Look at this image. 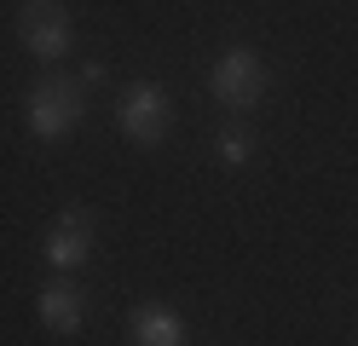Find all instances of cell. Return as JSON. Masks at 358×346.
Masks as SVG:
<instances>
[{
  "label": "cell",
  "instance_id": "cell-4",
  "mask_svg": "<svg viewBox=\"0 0 358 346\" xmlns=\"http://www.w3.org/2000/svg\"><path fill=\"white\" fill-rule=\"evenodd\" d=\"M93 243H99L93 208H87V202H64L52 231H47V243H41V254H47V266L58 277H70V271H81L87 260H93Z\"/></svg>",
  "mask_w": 358,
  "mask_h": 346
},
{
  "label": "cell",
  "instance_id": "cell-2",
  "mask_svg": "<svg viewBox=\"0 0 358 346\" xmlns=\"http://www.w3.org/2000/svg\"><path fill=\"white\" fill-rule=\"evenodd\" d=\"M266 92H272V64H266L255 46H226L214 64H208V99L220 110H231V115H249L266 104Z\"/></svg>",
  "mask_w": 358,
  "mask_h": 346
},
{
  "label": "cell",
  "instance_id": "cell-5",
  "mask_svg": "<svg viewBox=\"0 0 358 346\" xmlns=\"http://www.w3.org/2000/svg\"><path fill=\"white\" fill-rule=\"evenodd\" d=\"M17 41H24V52L35 64H58L70 52V12L58 6V0H24V12H17Z\"/></svg>",
  "mask_w": 358,
  "mask_h": 346
},
{
  "label": "cell",
  "instance_id": "cell-1",
  "mask_svg": "<svg viewBox=\"0 0 358 346\" xmlns=\"http://www.w3.org/2000/svg\"><path fill=\"white\" fill-rule=\"evenodd\" d=\"M81 110H87V81L81 75H41L24 92V122H29L35 145H64L81 127Z\"/></svg>",
  "mask_w": 358,
  "mask_h": 346
},
{
  "label": "cell",
  "instance_id": "cell-7",
  "mask_svg": "<svg viewBox=\"0 0 358 346\" xmlns=\"http://www.w3.org/2000/svg\"><path fill=\"white\" fill-rule=\"evenodd\" d=\"M127 340L133 346H191V323L168 300H139L127 317Z\"/></svg>",
  "mask_w": 358,
  "mask_h": 346
},
{
  "label": "cell",
  "instance_id": "cell-8",
  "mask_svg": "<svg viewBox=\"0 0 358 346\" xmlns=\"http://www.w3.org/2000/svg\"><path fill=\"white\" fill-rule=\"evenodd\" d=\"M214 156L226 161V168H243V161L255 156V133L243 127V122H226V127L214 133Z\"/></svg>",
  "mask_w": 358,
  "mask_h": 346
},
{
  "label": "cell",
  "instance_id": "cell-3",
  "mask_svg": "<svg viewBox=\"0 0 358 346\" xmlns=\"http://www.w3.org/2000/svg\"><path fill=\"white\" fill-rule=\"evenodd\" d=\"M116 127H122V138L133 150H156L168 138V127H173V99H168V87L162 81H133V87H122V99H116Z\"/></svg>",
  "mask_w": 358,
  "mask_h": 346
},
{
  "label": "cell",
  "instance_id": "cell-9",
  "mask_svg": "<svg viewBox=\"0 0 358 346\" xmlns=\"http://www.w3.org/2000/svg\"><path fill=\"white\" fill-rule=\"evenodd\" d=\"M81 81H87V87H99V81H104V64H99V58H87V64H81Z\"/></svg>",
  "mask_w": 358,
  "mask_h": 346
},
{
  "label": "cell",
  "instance_id": "cell-6",
  "mask_svg": "<svg viewBox=\"0 0 358 346\" xmlns=\"http://www.w3.org/2000/svg\"><path fill=\"white\" fill-rule=\"evenodd\" d=\"M35 317H41V329H52V335H81L87 317H93V294H87L76 277H52V283L35 289Z\"/></svg>",
  "mask_w": 358,
  "mask_h": 346
}]
</instances>
